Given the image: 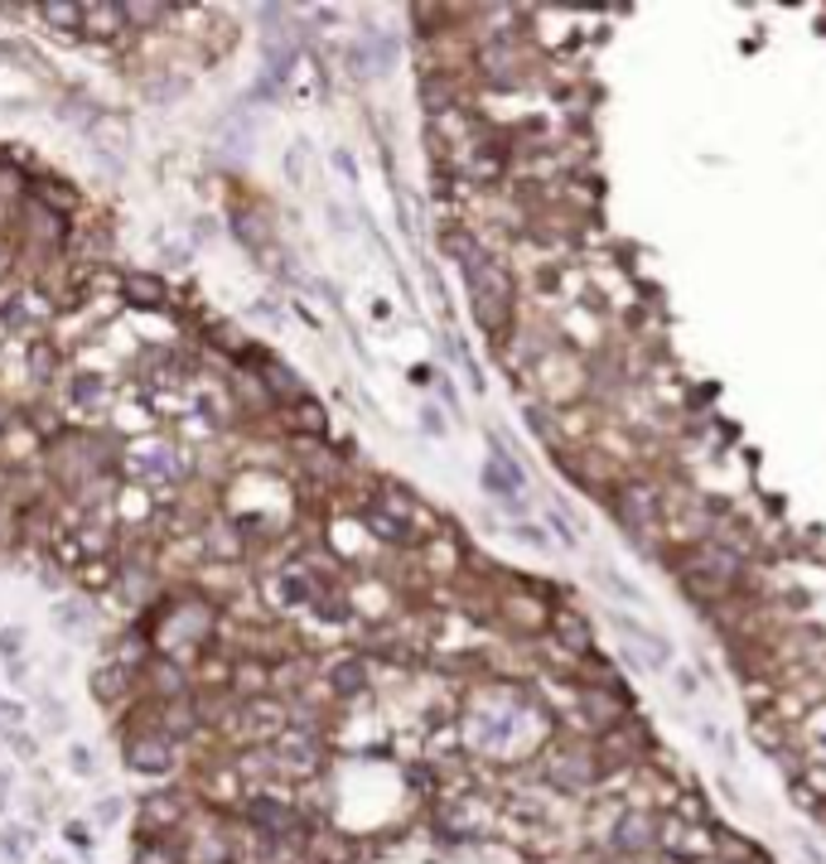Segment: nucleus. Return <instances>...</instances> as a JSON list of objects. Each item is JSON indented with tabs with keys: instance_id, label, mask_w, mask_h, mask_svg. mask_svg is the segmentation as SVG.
I'll return each mask as SVG.
<instances>
[{
	"instance_id": "obj_1",
	"label": "nucleus",
	"mask_w": 826,
	"mask_h": 864,
	"mask_svg": "<svg viewBox=\"0 0 826 864\" xmlns=\"http://www.w3.org/2000/svg\"><path fill=\"white\" fill-rule=\"evenodd\" d=\"M652 841H658V821H652L648 811H624V817L614 821L610 845L618 850V855H643Z\"/></svg>"
},
{
	"instance_id": "obj_2",
	"label": "nucleus",
	"mask_w": 826,
	"mask_h": 864,
	"mask_svg": "<svg viewBox=\"0 0 826 864\" xmlns=\"http://www.w3.org/2000/svg\"><path fill=\"white\" fill-rule=\"evenodd\" d=\"M247 821L257 826L261 835H290V831L300 826L295 811H290L286 801H276V797H252V801H247Z\"/></svg>"
},
{
	"instance_id": "obj_3",
	"label": "nucleus",
	"mask_w": 826,
	"mask_h": 864,
	"mask_svg": "<svg viewBox=\"0 0 826 864\" xmlns=\"http://www.w3.org/2000/svg\"><path fill=\"white\" fill-rule=\"evenodd\" d=\"M179 821H185V797H179V793H155V797H145V807H141V826H145L150 835L175 831Z\"/></svg>"
},
{
	"instance_id": "obj_4",
	"label": "nucleus",
	"mask_w": 826,
	"mask_h": 864,
	"mask_svg": "<svg viewBox=\"0 0 826 864\" xmlns=\"http://www.w3.org/2000/svg\"><path fill=\"white\" fill-rule=\"evenodd\" d=\"M126 753H131V768L136 773H169L175 768V749H169L165 739H136Z\"/></svg>"
},
{
	"instance_id": "obj_5",
	"label": "nucleus",
	"mask_w": 826,
	"mask_h": 864,
	"mask_svg": "<svg viewBox=\"0 0 826 864\" xmlns=\"http://www.w3.org/2000/svg\"><path fill=\"white\" fill-rule=\"evenodd\" d=\"M624 513H628V521H634L638 531L658 527V497H652L648 483H634V489L624 493ZM634 527H628V531H634Z\"/></svg>"
},
{
	"instance_id": "obj_6",
	"label": "nucleus",
	"mask_w": 826,
	"mask_h": 864,
	"mask_svg": "<svg viewBox=\"0 0 826 864\" xmlns=\"http://www.w3.org/2000/svg\"><path fill=\"white\" fill-rule=\"evenodd\" d=\"M618 628H624L628 638H634V648L648 657V666H667V642L658 638V632H648L643 624H634V618H624V614H618Z\"/></svg>"
},
{
	"instance_id": "obj_7",
	"label": "nucleus",
	"mask_w": 826,
	"mask_h": 864,
	"mask_svg": "<svg viewBox=\"0 0 826 864\" xmlns=\"http://www.w3.org/2000/svg\"><path fill=\"white\" fill-rule=\"evenodd\" d=\"M551 783L556 787H585L590 783V763L580 759V753H561V759L551 763Z\"/></svg>"
},
{
	"instance_id": "obj_8",
	"label": "nucleus",
	"mask_w": 826,
	"mask_h": 864,
	"mask_svg": "<svg viewBox=\"0 0 826 864\" xmlns=\"http://www.w3.org/2000/svg\"><path fill=\"white\" fill-rule=\"evenodd\" d=\"M483 479H489V489H493L498 497H513V493L522 489V473H517L513 464H507L503 455H493V459H489V473H483Z\"/></svg>"
},
{
	"instance_id": "obj_9",
	"label": "nucleus",
	"mask_w": 826,
	"mask_h": 864,
	"mask_svg": "<svg viewBox=\"0 0 826 864\" xmlns=\"http://www.w3.org/2000/svg\"><path fill=\"white\" fill-rule=\"evenodd\" d=\"M314 759H320V749H314V739H286L281 744V763L286 768H295V773H310L314 768Z\"/></svg>"
},
{
	"instance_id": "obj_10",
	"label": "nucleus",
	"mask_w": 826,
	"mask_h": 864,
	"mask_svg": "<svg viewBox=\"0 0 826 864\" xmlns=\"http://www.w3.org/2000/svg\"><path fill=\"white\" fill-rule=\"evenodd\" d=\"M40 845L34 841V831H24V826H10V831H0V850H5V860H15V864H24V855Z\"/></svg>"
},
{
	"instance_id": "obj_11",
	"label": "nucleus",
	"mask_w": 826,
	"mask_h": 864,
	"mask_svg": "<svg viewBox=\"0 0 826 864\" xmlns=\"http://www.w3.org/2000/svg\"><path fill=\"white\" fill-rule=\"evenodd\" d=\"M68 763H72V773H78V777H92V773H97L88 744H72V749H68Z\"/></svg>"
},
{
	"instance_id": "obj_12",
	"label": "nucleus",
	"mask_w": 826,
	"mask_h": 864,
	"mask_svg": "<svg viewBox=\"0 0 826 864\" xmlns=\"http://www.w3.org/2000/svg\"><path fill=\"white\" fill-rule=\"evenodd\" d=\"M358 676H362V672H358L354 662H348V666H338V672H334V686H338V691H358Z\"/></svg>"
},
{
	"instance_id": "obj_13",
	"label": "nucleus",
	"mask_w": 826,
	"mask_h": 864,
	"mask_svg": "<svg viewBox=\"0 0 826 864\" xmlns=\"http://www.w3.org/2000/svg\"><path fill=\"white\" fill-rule=\"evenodd\" d=\"M24 720V710H20V705L15 700H0V725H5V729H15Z\"/></svg>"
},
{
	"instance_id": "obj_14",
	"label": "nucleus",
	"mask_w": 826,
	"mask_h": 864,
	"mask_svg": "<svg viewBox=\"0 0 826 864\" xmlns=\"http://www.w3.org/2000/svg\"><path fill=\"white\" fill-rule=\"evenodd\" d=\"M68 845H78V850L92 845V835H88V826H82V821H68Z\"/></svg>"
},
{
	"instance_id": "obj_15",
	"label": "nucleus",
	"mask_w": 826,
	"mask_h": 864,
	"mask_svg": "<svg viewBox=\"0 0 826 864\" xmlns=\"http://www.w3.org/2000/svg\"><path fill=\"white\" fill-rule=\"evenodd\" d=\"M72 624H88L82 608H58V628H72Z\"/></svg>"
},
{
	"instance_id": "obj_16",
	"label": "nucleus",
	"mask_w": 826,
	"mask_h": 864,
	"mask_svg": "<svg viewBox=\"0 0 826 864\" xmlns=\"http://www.w3.org/2000/svg\"><path fill=\"white\" fill-rule=\"evenodd\" d=\"M131 290H136V300H160V285L155 281H131Z\"/></svg>"
},
{
	"instance_id": "obj_17",
	"label": "nucleus",
	"mask_w": 826,
	"mask_h": 864,
	"mask_svg": "<svg viewBox=\"0 0 826 864\" xmlns=\"http://www.w3.org/2000/svg\"><path fill=\"white\" fill-rule=\"evenodd\" d=\"M0 652H20V628H5V632H0Z\"/></svg>"
},
{
	"instance_id": "obj_18",
	"label": "nucleus",
	"mask_w": 826,
	"mask_h": 864,
	"mask_svg": "<svg viewBox=\"0 0 826 864\" xmlns=\"http://www.w3.org/2000/svg\"><path fill=\"white\" fill-rule=\"evenodd\" d=\"M121 817V801L112 797V801H102V807H97V821H116Z\"/></svg>"
}]
</instances>
